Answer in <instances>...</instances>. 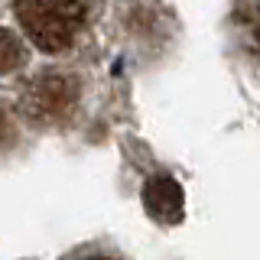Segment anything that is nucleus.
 Here are the masks:
<instances>
[{
    "label": "nucleus",
    "instance_id": "1",
    "mask_svg": "<svg viewBox=\"0 0 260 260\" xmlns=\"http://www.w3.org/2000/svg\"><path fill=\"white\" fill-rule=\"evenodd\" d=\"M16 16L43 52H62L85 23V0H16Z\"/></svg>",
    "mask_w": 260,
    "mask_h": 260
},
{
    "label": "nucleus",
    "instance_id": "2",
    "mask_svg": "<svg viewBox=\"0 0 260 260\" xmlns=\"http://www.w3.org/2000/svg\"><path fill=\"white\" fill-rule=\"evenodd\" d=\"M78 101V85L69 75H39L32 85L23 91L20 108L32 124H55L69 117Z\"/></svg>",
    "mask_w": 260,
    "mask_h": 260
},
{
    "label": "nucleus",
    "instance_id": "3",
    "mask_svg": "<svg viewBox=\"0 0 260 260\" xmlns=\"http://www.w3.org/2000/svg\"><path fill=\"white\" fill-rule=\"evenodd\" d=\"M143 205L159 224H176V221H182L185 199L173 176H153L143 185Z\"/></svg>",
    "mask_w": 260,
    "mask_h": 260
},
{
    "label": "nucleus",
    "instance_id": "4",
    "mask_svg": "<svg viewBox=\"0 0 260 260\" xmlns=\"http://www.w3.org/2000/svg\"><path fill=\"white\" fill-rule=\"evenodd\" d=\"M23 59H26V52H23V43L13 36V32L0 29V75H7V72L20 69Z\"/></svg>",
    "mask_w": 260,
    "mask_h": 260
},
{
    "label": "nucleus",
    "instance_id": "5",
    "mask_svg": "<svg viewBox=\"0 0 260 260\" xmlns=\"http://www.w3.org/2000/svg\"><path fill=\"white\" fill-rule=\"evenodd\" d=\"M13 137H16L13 120L7 117V111H4V108H0V150H7V146L13 143Z\"/></svg>",
    "mask_w": 260,
    "mask_h": 260
},
{
    "label": "nucleus",
    "instance_id": "6",
    "mask_svg": "<svg viewBox=\"0 0 260 260\" xmlns=\"http://www.w3.org/2000/svg\"><path fill=\"white\" fill-rule=\"evenodd\" d=\"M250 32H254V46L260 49V10H254V26H250Z\"/></svg>",
    "mask_w": 260,
    "mask_h": 260
},
{
    "label": "nucleus",
    "instance_id": "7",
    "mask_svg": "<svg viewBox=\"0 0 260 260\" xmlns=\"http://www.w3.org/2000/svg\"><path fill=\"white\" fill-rule=\"evenodd\" d=\"M85 260H111V257H85Z\"/></svg>",
    "mask_w": 260,
    "mask_h": 260
}]
</instances>
